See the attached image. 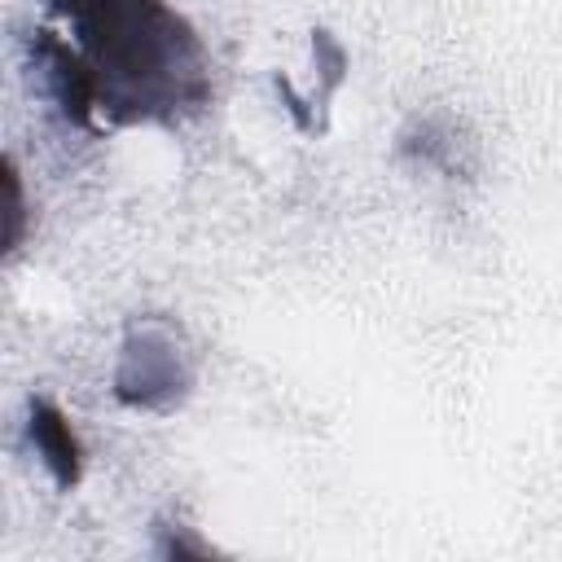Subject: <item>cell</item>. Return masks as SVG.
Wrapping results in <instances>:
<instances>
[{
	"instance_id": "3",
	"label": "cell",
	"mask_w": 562,
	"mask_h": 562,
	"mask_svg": "<svg viewBox=\"0 0 562 562\" xmlns=\"http://www.w3.org/2000/svg\"><path fill=\"white\" fill-rule=\"evenodd\" d=\"M26 439H31L35 457L44 461V470L53 474V483L61 492L79 487V479H83V443H79L70 417L48 395H31L26 400Z\"/></svg>"
},
{
	"instance_id": "2",
	"label": "cell",
	"mask_w": 562,
	"mask_h": 562,
	"mask_svg": "<svg viewBox=\"0 0 562 562\" xmlns=\"http://www.w3.org/2000/svg\"><path fill=\"white\" fill-rule=\"evenodd\" d=\"M193 382H198V360L171 321L140 316L127 325L119 342L114 378H110V391L123 408L171 413L189 400Z\"/></svg>"
},
{
	"instance_id": "5",
	"label": "cell",
	"mask_w": 562,
	"mask_h": 562,
	"mask_svg": "<svg viewBox=\"0 0 562 562\" xmlns=\"http://www.w3.org/2000/svg\"><path fill=\"white\" fill-rule=\"evenodd\" d=\"M4 184H9V233H4V250H18L22 246V233H26V202H22V176H18V162L13 158L4 162Z\"/></svg>"
},
{
	"instance_id": "1",
	"label": "cell",
	"mask_w": 562,
	"mask_h": 562,
	"mask_svg": "<svg viewBox=\"0 0 562 562\" xmlns=\"http://www.w3.org/2000/svg\"><path fill=\"white\" fill-rule=\"evenodd\" d=\"M44 9L83 57L101 123L171 127L211 101L206 44L167 0H44Z\"/></svg>"
},
{
	"instance_id": "4",
	"label": "cell",
	"mask_w": 562,
	"mask_h": 562,
	"mask_svg": "<svg viewBox=\"0 0 562 562\" xmlns=\"http://www.w3.org/2000/svg\"><path fill=\"white\" fill-rule=\"evenodd\" d=\"M457 132H439L435 119L417 123V136H400V154H417V162L426 167H443V171H461V158H457Z\"/></svg>"
},
{
	"instance_id": "6",
	"label": "cell",
	"mask_w": 562,
	"mask_h": 562,
	"mask_svg": "<svg viewBox=\"0 0 562 562\" xmlns=\"http://www.w3.org/2000/svg\"><path fill=\"white\" fill-rule=\"evenodd\" d=\"M158 531L167 536V540H162V553H167V558H189V553H193V558H206V553H211L202 540L184 536V527H180V522H176V527H158Z\"/></svg>"
}]
</instances>
